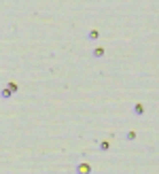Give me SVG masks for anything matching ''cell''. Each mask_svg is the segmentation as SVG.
<instances>
[{
  "instance_id": "obj_1",
  "label": "cell",
  "mask_w": 159,
  "mask_h": 174,
  "mask_svg": "<svg viewBox=\"0 0 159 174\" xmlns=\"http://www.w3.org/2000/svg\"><path fill=\"white\" fill-rule=\"evenodd\" d=\"M17 89H19V87H17V83H9V85L4 87L2 91H0V98H4V100H7V98H11V96L15 94V91H17Z\"/></svg>"
},
{
  "instance_id": "obj_2",
  "label": "cell",
  "mask_w": 159,
  "mask_h": 174,
  "mask_svg": "<svg viewBox=\"0 0 159 174\" xmlns=\"http://www.w3.org/2000/svg\"><path fill=\"white\" fill-rule=\"evenodd\" d=\"M76 174H91V166L85 164V161L79 164V166H76Z\"/></svg>"
},
{
  "instance_id": "obj_3",
  "label": "cell",
  "mask_w": 159,
  "mask_h": 174,
  "mask_svg": "<svg viewBox=\"0 0 159 174\" xmlns=\"http://www.w3.org/2000/svg\"><path fill=\"white\" fill-rule=\"evenodd\" d=\"M134 115H144V106L142 104H134Z\"/></svg>"
},
{
  "instance_id": "obj_4",
  "label": "cell",
  "mask_w": 159,
  "mask_h": 174,
  "mask_svg": "<svg viewBox=\"0 0 159 174\" xmlns=\"http://www.w3.org/2000/svg\"><path fill=\"white\" fill-rule=\"evenodd\" d=\"M98 36H100V34H98V30H91L89 34H87V40H98Z\"/></svg>"
},
{
  "instance_id": "obj_5",
  "label": "cell",
  "mask_w": 159,
  "mask_h": 174,
  "mask_svg": "<svg viewBox=\"0 0 159 174\" xmlns=\"http://www.w3.org/2000/svg\"><path fill=\"white\" fill-rule=\"evenodd\" d=\"M91 55H94V57H102V55H104V49H102V47L94 49V53H91Z\"/></svg>"
},
{
  "instance_id": "obj_6",
  "label": "cell",
  "mask_w": 159,
  "mask_h": 174,
  "mask_svg": "<svg viewBox=\"0 0 159 174\" xmlns=\"http://www.w3.org/2000/svg\"><path fill=\"white\" fill-rule=\"evenodd\" d=\"M100 151H110V142H100Z\"/></svg>"
},
{
  "instance_id": "obj_7",
  "label": "cell",
  "mask_w": 159,
  "mask_h": 174,
  "mask_svg": "<svg viewBox=\"0 0 159 174\" xmlns=\"http://www.w3.org/2000/svg\"><path fill=\"white\" fill-rule=\"evenodd\" d=\"M125 140H136V132H127L125 134Z\"/></svg>"
}]
</instances>
